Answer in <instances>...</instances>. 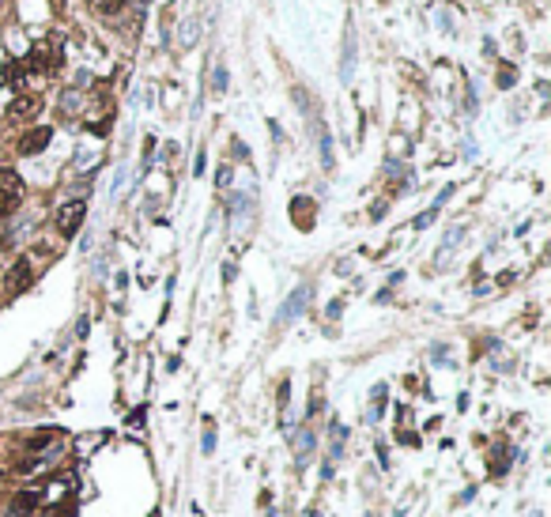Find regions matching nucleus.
Wrapping results in <instances>:
<instances>
[{
  "mask_svg": "<svg viewBox=\"0 0 551 517\" xmlns=\"http://www.w3.org/2000/svg\"><path fill=\"white\" fill-rule=\"evenodd\" d=\"M49 136H53V129H49V125L30 129V133H27L23 140H19V155H38V151H46Z\"/></svg>",
  "mask_w": 551,
  "mask_h": 517,
  "instance_id": "obj_4",
  "label": "nucleus"
},
{
  "mask_svg": "<svg viewBox=\"0 0 551 517\" xmlns=\"http://www.w3.org/2000/svg\"><path fill=\"white\" fill-rule=\"evenodd\" d=\"M306 299H310V287H295L291 291V299L283 302V310H280V325H288V321H295V317L302 314V306H306Z\"/></svg>",
  "mask_w": 551,
  "mask_h": 517,
  "instance_id": "obj_5",
  "label": "nucleus"
},
{
  "mask_svg": "<svg viewBox=\"0 0 551 517\" xmlns=\"http://www.w3.org/2000/svg\"><path fill=\"white\" fill-rule=\"evenodd\" d=\"M212 91H215V95H223V91H227V69H223V64H219V69L212 72Z\"/></svg>",
  "mask_w": 551,
  "mask_h": 517,
  "instance_id": "obj_10",
  "label": "nucleus"
},
{
  "mask_svg": "<svg viewBox=\"0 0 551 517\" xmlns=\"http://www.w3.org/2000/svg\"><path fill=\"white\" fill-rule=\"evenodd\" d=\"M87 4H91L95 12H102V16H117L121 8H125V0H87Z\"/></svg>",
  "mask_w": 551,
  "mask_h": 517,
  "instance_id": "obj_8",
  "label": "nucleus"
},
{
  "mask_svg": "<svg viewBox=\"0 0 551 517\" xmlns=\"http://www.w3.org/2000/svg\"><path fill=\"white\" fill-rule=\"evenodd\" d=\"M212 449H215V434H212V427H208L204 431V453H212Z\"/></svg>",
  "mask_w": 551,
  "mask_h": 517,
  "instance_id": "obj_11",
  "label": "nucleus"
},
{
  "mask_svg": "<svg viewBox=\"0 0 551 517\" xmlns=\"http://www.w3.org/2000/svg\"><path fill=\"white\" fill-rule=\"evenodd\" d=\"M317 136H321V162H325V170H333V140H328L325 129H321Z\"/></svg>",
  "mask_w": 551,
  "mask_h": 517,
  "instance_id": "obj_9",
  "label": "nucleus"
},
{
  "mask_svg": "<svg viewBox=\"0 0 551 517\" xmlns=\"http://www.w3.org/2000/svg\"><path fill=\"white\" fill-rule=\"evenodd\" d=\"M83 215H87V204L83 201H69V204H61L57 208V230L64 238H72L76 230L83 227Z\"/></svg>",
  "mask_w": 551,
  "mask_h": 517,
  "instance_id": "obj_2",
  "label": "nucleus"
},
{
  "mask_svg": "<svg viewBox=\"0 0 551 517\" xmlns=\"http://www.w3.org/2000/svg\"><path fill=\"white\" fill-rule=\"evenodd\" d=\"M514 83V72L510 69H502V76H499V87H510Z\"/></svg>",
  "mask_w": 551,
  "mask_h": 517,
  "instance_id": "obj_14",
  "label": "nucleus"
},
{
  "mask_svg": "<svg viewBox=\"0 0 551 517\" xmlns=\"http://www.w3.org/2000/svg\"><path fill=\"white\" fill-rule=\"evenodd\" d=\"M23 204V178L16 170H0V215H12Z\"/></svg>",
  "mask_w": 551,
  "mask_h": 517,
  "instance_id": "obj_1",
  "label": "nucleus"
},
{
  "mask_svg": "<svg viewBox=\"0 0 551 517\" xmlns=\"http://www.w3.org/2000/svg\"><path fill=\"white\" fill-rule=\"evenodd\" d=\"M49 517H72V506H53Z\"/></svg>",
  "mask_w": 551,
  "mask_h": 517,
  "instance_id": "obj_12",
  "label": "nucleus"
},
{
  "mask_svg": "<svg viewBox=\"0 0 551 517\" xmlns=\"http://www.w3.org/2000/svg\"><path fill=\"white\" fill-rule=\"evenodd\" d=\"M23 76H27V64L23 61H8L4 64V80L8 83H23Z\"/></svg>",
  "mask_w": 551,
  "mask_h": 517,
  "instance_id": "obj_7",
  "label": "nucleus"
},
{
  "mask_svg": "<svg viewBox=\"0 0 551 517\" xmlns=\"http://www.w3.org/2000/svg\"><path fill=\"white\" fill-rule=\"evenodd\" d=\"M215 182H219V185H230V167H219V174H215Z\"/></svg>",
  "mask_w": 551,
  "mask_h": 517,
  "instance_id": "obj_13",
  "label": "nucleus"
},
{
  "mask_svg": "<svg viewBox=\"0 0 551 517\" xmlns=\"http://www.w3.org/2000/svg\"><path fill=\"white\" fill-rule=\"evenodd\" d=\"M136 4H144V0H136Z\"/></svg>",
  "mask_w": 551,
  "mask_h": 517,
  "instance_id": "obj_15",
  "label": "nucleus"
},
{
  "mask_svg": "<svg viewBox=\"0 0 551 517\" xmlns=\"http://www.w3.org/2000/svg\"><path fill=\"white\" fill-rule=\"evenodd\" d=\"M42 109V98L38 95H19L16 102H12V109H8V117L12 121H27V117H35Z\"/></svg>",
  "mask_w": 551,
  "mask_h": 517,
  "instance_id": "obj_6",
  "label": "nucleus"
},
{
  "mask_svg": "<svg viewBox=\"0 0 551 517\" xmlns=\"http://www.w3.org/2000/svg\"><path fill=\"white\" fill-rule=\"evenodd\" d=\"M30 276H35V272H30V261H27V257H19L16 265L8 268V280H4L8 295H23V291L30 287Z\"/></svg>",
  "mask_w": 551,
  "mask_h": 517,
  "instance_id": "obj_3",
  "label": "nucleus"
}]
</instances>
